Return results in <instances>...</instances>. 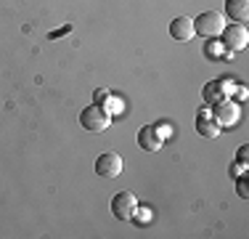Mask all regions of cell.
<instances>
[{"instance_id": "obj_7", "label": "cell", "mask_w": 249, "mask_h": 239, "mask_svg": "<svg viewBox=\"0 0 249 239\" xmlns=\"http://www.w3.org/2000/svg\"><path fill=\"white\" fill-rule=\"evenodd\" d=\"M170 38L178 40V43H188L194 38V24L188 16H178V19L170 21Z\"/></svg>"}, {"instance_id": "obj_8", "label": "cell", "mask_w": 249, "mask_h": 239, "mask_svg": "<svg viewBox=\"0 0 249 239\" xmlns=\"http://www.w3.org/2000/svg\"><path fill=\"white\" fill-rule=\"evenodd\" d=\"M138 146L143 149V152H159L162 149V136H159L157 128H141L138 130Z\"/></svg>"}, {"instance_id": "obj_3", "label": "cell", "mask_w": 249, "mask_h": 239, "mask_svg": "<svg viewBox=\"0 0 249 239\" xmlns=\"http://www.w3.org/2000/svg\"><path fill=\"white\" fill-rule=\"evenodd\" d=\"M135 207H138V199H135L133 191L122 189L117 191L114 197H111V213H114V218L120 220H130L135 215Z\"/></svg>"}, {"instance_id": "obj_6", "label": "cell", "mask_w": 249, "mask_h": 239, "mask_svg": "<svg viewBox=\"0 0 249 239\" xmlns=\"http://www.w3.org/2000/svg\"><path fill=\"white\" fill-rule=\"evenodd\" d=\"M212 117H215L217 125H236L239 122V106L233 101L223 99L217 104H212Z\"/></svg>"}, {"instance_id": "obj_13", "label": "cell", "mask_w": 249, "mask_h": 239, "mask_svg": "<svg viewBox=\"0 0 249 239\" xmlns=\"http://www.w3.org/2000/svg\"><path fill=\"white\" fill-rule=\"evenodd\" d=\"M109 109V115H120L122 112V101L120 99H111V106H106Z\"/></svg>"}, {"instance_id": "obj_9", "label": "cell", "mask_w": 249, "mask_h": 239, "mask_svg": "<svg viewBox=\"0 0 249 239\" xmlns=\"http://www.w3.org/2000/svg\"><path fill=\"white\" fill-rule=\"evenodd\" d=\"M196 130H199V136H204V139H215V136L220 133V125L215 122V117L199 115V120H196Z\"/></svg>"}, {"instance_id": "obj_1", "label": "cell", "mask_w": 249, "mask_h": 239, "mask_svg": "<svg viewBox=\"0 0 249 239\" xmlns=\"http://www.w3.org/2000/svg\"><path fill=\"white\" fill-rule=\"evenodd\" d=\"M109 122H111V115L104 104H90V106H85L82 115H80V125L85 130H90V133H104V130L109 128Z\"/></svg>"}, {"instance_id": "obj_11", "label": "cell", "mask_w": 249, "mask_h": 239, "mask_svg": "<svg viewBox=\"0 0 249 239\" xmlns=\"http://www.w3.org/2000/svg\"><path fill=\"white\" fill-rule=\"evenodd\" d=\"M201 96H204L207 104H217V101H223V99H225V88H223V82H207L204 91H201Z\"/></svg>"}, {"instance_id": "obj_12", "label": "cell", "mask_w": 249, "mask_h": 239, "mask_svg": "<svg viewBox=\"0 0 249 239\" xmlns=\"http://www.w3.org/2000/svg\"><path fill=\"white\" fill-rule=\"evenodd\" d=\"M236 191H239V197H249V191H247V178H239V181H236Z\"/></svg>"}, {"instance_id": "obj_2", "label": "cell", "mask_w": 249, "mask_h": 239, "mask_svg": "<svg viewBox=\"0 0 249 239\" xmlns=\"http://www.w3.org/2000/svg\"><path fill=\"white\" fill-rule=\"evenodd\" d=\"M194 24V35H201V38H215V35L223 32V14H217V11H201L196 19H191Z\"/></svg>"}, {"instance_id": "obj_14", "label": "cell", "mask_w": 249, "mask_h": 239, "mask_svg": "<svg viewBox=\"0 0 249 239\" xmlns=\"http://www.w3.org/2000/svg\"><path fill=\"white\" fill-rule=\"evenodd\" d=\"M111 99V93L106 91V88H98L96 91V104H101V101H109Z\"/></svg>"}, {"instance_id": "obj_5", "label": "cell", "mask_w": 249, "mask_h": 239, "mask_svg": "<svg viewBox=\"0 0 249 239\" xmlns=\"http://www.w3.org/2000/svg\"><path fill=\"white\" fill-rule=\"evenodd\" d=\"M96 173L101 178H117L122 173V157L117 152H104L96 159Z\"/></svg>"}, {"instance_id": "obj_15", "label": "cell", "mask_w": 249, "mask_h": 239, "mask_svg": "<svg viewBox=\"0 0 249 239\" xmlns=\"http://www.w3.org/2000/svg\"><path fill=\"white\" fill-rule=\"evenodd\" d=\"M141 213H143V215H138L135 220H138V223H149V220H151V210H149V207H143Z\"/></svg>"}, {"instance_id": "obj_4", "label": "cell", "mask_w": 249, "mask_h": 239, "mask_svg": "<svg viewBox=\"0 0 249 239\" xmlns=\"http://www.w3.org/2000/svg\"><path fill=\"white\" fill-rule=\"evenodd\" d=\"M223 45H225V51H241V48H247L249 43V35H247V27L244 24H228V27H223Z\"/></svg>"}, {"instance_id": "obj_10", "label": "cell", "mask_w": 249, "mask_h": 239, "mask_svg": "<svg viewBox=\"0 0 249 239\" xmlns=\"http://www.w3.org/2000/svg\"><path fill=\"white\" fill-rule=\"evenodd\" d=\"M225 14L233 21H247V0H225Z\"/></svg>"}]
</instances>
